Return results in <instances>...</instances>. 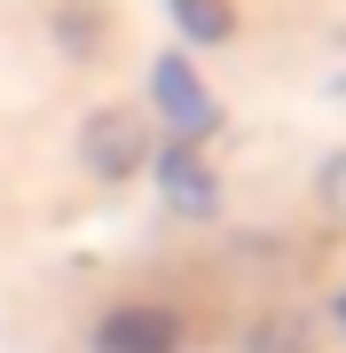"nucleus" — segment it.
Returning a JSON list of instances; mask_svg holds the SVG:
<instances>
[]
</instances>
